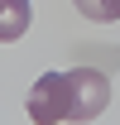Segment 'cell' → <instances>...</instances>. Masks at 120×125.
<instances>
[{"label":"cell","mask_w":120,"mask_h":125,"mask_svg":"<svg viewBox=\"0 0 120 125\" xmlns=\"http://www.w3.org/2000/svg\"><path fill=\"white\" fill-rule=\"evenodd\" d=\"M110 106V82L96 67H67V72H43L24 96L29 120L58 125V120H96Z\"/></svg>","instance_id":"1"},{"label":"cell","mask_w":120,"mask_h":125,"mask_svg":"<svg viewBox=\"0 0 120 125\" xmlns=\"http://www.w3.org/2000/svg\"><path fill=\"white\" fill-rule=\"evenodd\" d=\"M24 24H29V0H10V19H5V39H15V34H24Z\"/></svg>","instance_id":"3"},{"label":"cell","mask_w":120,"mask_h":125,"mask_svg":"<svg viewBox=\"0 0 120 125\" xmlns=\"http://www.w3.org/2000/svg\"><path fill=\"white\" fill-rule=\"evenodd\" d=\"M87 19H120V0H72Z\"/></svg>","instance_id":"2"}]
</instances>
